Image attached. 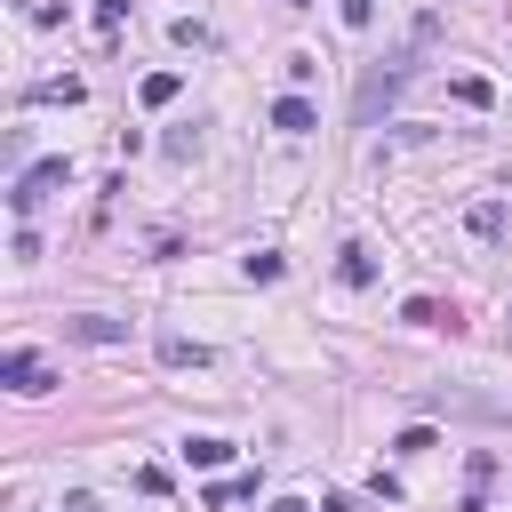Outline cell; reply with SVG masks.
Here are the masks:
<instances>
[{
  "instance_id": "9",
  "label": "cell",
  "mask_w": 512,
  "mask_h": 512,
  "mask_svg": "<svg viewBox=\"0 0 512 512\" xmlns=\"http://www.w3.org/2000/svg\"><path fill=\"white\" fill-rule=\"evenodd\" d=\"M136 96L160 112V104H176V96H184V72H144V80H136Z\"/></svg>"
},
{
  "instance_id": "13",
  "label": "cell",
  "mask_w": 512,
  "mask_h": 512,
  "mask_svg": "<svg viewBox=\"0 0 512 512\" xmlns=\"http://www.w3.org/2000/svg\"><path fill=\"white\" fill-rule=\"evenodd\" d=\"M240 272H248V280H280L288 264H280V248H248V256H240Z\"/></svg>"
},
{
  "instance_id": "12",
  "label": "cell",
  "mask_w": 512,
  "mask_h": 512,
  "mask_svg": "<svg viewBox=\"0 0 512 512\" xmlns=\"http://www.w3.org/2000/svg\"><path fill=\"white\" fill-rule=\"evenodd\" d=\"M80 96H88V88H80L72 72H56V80H40V88H32V104H80Z\"/></svg>"
},
{
  "instance_id": "2",
  "label": "cell",
  "mask_w": 512,
  "mask_h": 512,
  "mask_svg": "<svg viewBox=\"0 0 512 512\" xmlns=\"http://www.w3.org/2000/svg\"><path fill=\"white\" fill-rule=\"evenodd\" d=\"M0 384L24 392V400H40V392H56V368L40 352H0Z\"/></svg>"
},
{
  "instance_id": "15",
  "label": "cell",
  "mask_w": 512,
  "mask_h": 512,
  "mask_svg": "<svg viewBox=\"0 0 512 512\" xmlns=\"http://www.w3.org/2000/svg\"><path fill=\"white\" fill-rule=\"evenodd\" d=\"M336 16H344V24H352V32H368V24H376V0H344V8H336Z\"/></svg>"
},
{
  "instance_id": "17",
  "label": "cell",
  "mask_w": 512,
  "mask_h": 512,
  "mask_svg": "<svg viewBox=\"0 0 512 512\" xmlns=\"http://www.w3.org/2000/svg\"><path fill=\"white\" fill-rule=\"evenodd\" d=\"M264 512H312V504H304V496H272Z\"/></svg>"
},
{
  "instance_id": "18",
  "label": "cell",
  "mask_w": 512,
  "mask_h": 512,
  "mask_svg": "<svg viewBox=\"0 0 512 512\" xmlns=\"http://www.w3.org/2000/svg\"><path fill=\"white\" fill-rule=\"evenodd\" d=\"M64 512H104V504L96 496H64Z\"/></svg>"
},
{
  "instance_id": "19",
  "label": "cell",
  "mask_w": 512,
  "mask_h": 512,
  "mask_svg": "<svg viewBox=\"0 0 512 512\" xmlns=\"http://www.w3.org/2000/svg\"><path fill=\"white\" fill-rule=\"evenodd\" d=\"M288 8H312V0H288Z\"/></svg>"
},
{
  "instance_id": "1",
  "label": "cell",
  "mask_w": 512,
  "mask_h": 512,
  "mask_svg": "<svg viewBox=\"0 0 512 512\" xmlns=\"http://www.w3.org/2000/svg\"><path fill=\"white\" fill-rule=\"evenodd\" d=\"M56 184H72V160H64V152H56V160H32V168L8 184V208H16V216H32V208H40Z\"/></svg>"
},
{
  "instance_id": "4",
  "label": "cell",
  "mask_w": 512,
  "mask_h": 512,
  "mask_svg": "<svg viewBox=\"0 0 512 512\" xmlns=\"http://www.w3.org/2000/svg\"><path fill=\"white\" fill-rule=\"evenodd\" d=\"M272 128H280V136H312V128H320V112H312V104H304V96L288 88V96L272 104Z\"/></svg>"
},
{
  "instance_id": "8",
  "label": "cell",
  "mask_w": 512,
  "mask_h": 512,
  "mask_svg": "<svg viewBox=\"0 0 512 512\" xmlns=\"http://www.w3.org/2000/svg\"><path fill=\"white\" fill-rule=\"evenodd\" d=\"M184 464L216 472V464H232V440H216V432H192V440H184Z\"/></svg>"
},
{
  "instance_id": "6",
  "label": "cell",
  "mask_w": 512,
  "mask_h": 512,
  "mask_svg": "<svg viewBox=\"0 0 512 512\" xmlns=\"http://www.w3.org/2000/svg\"><path fill=\"white\" fill-rule=\"evenodd\" d=\"M160 368H208V344H200V336H176V328H168V336H160Z\"/></svg>"
},
{
  "instance_id": "11",
  "label": "cell",
  "mask_w": 512,
  "mask_h": 512,
  "mask_svg": "<svg viewBox=\"0 0 512 512\" xmlns=\"http://www.w3.org/2000/svg\"><path fill=\"white\" fill-rule=\"evenodd\" d=\"M400 320H408V328H456V312H440V296H408Z\"/></svg>"
},
{
  "instance_id": "7",
  "label": "cell",
  "mask_w": 512,
  "mask_h": 512,
  "mask_svg": "<svg viewBox=\"0 0 512 512\" xmlns=\"http://www.w3.org/2000/svg\"><path fill=\"white\" fill-rule=\"evenodd\" d=\"M464 232L472 240H504V200H472L464 208Z\"/></svg>"
},
{
  "instance_id": "5",
  "label": "cell",
  "mask_w": 512,
  "mask_h": 512,
  "mask_svg": "<svg viewBox=\"0 0 512 512\" xmlns=\"http://www.w3.org/2000/svg\"><path fill=\"white\" fill-rule=\"evenodd\" d=\"M336 280H344V288H368V280H376V256H368L360 240H344V248H336Z\"/></svg>"
},
{
  "instance_id": "14",
  "label": "cell",
  "mask_w": 512,
  "mask_h": 512,
  "mask_svg": "<svg viewBox=\"0 0 512 512\" xmlns=\"http://www.w3.org/2000/svg\"><path fill=\"white\" fill-rule=\"evenodd\" d=\"M392 448H400V456H424V448H440V432H432V424H408Z\"/></svg>"
},
{
  "instance_id": "10",
  "label": "cell",
  "mask_w": 512,
  "mask_h": 512,
  "mask_svg": "<svg viewBox=\"0 0 512 512\" xmlns=\"http://www.w3.org/2000/svg\"><path fill=\"white\" fill-rule=\"evenodd\" d=\"M448 96H456L464 112H488V104H496V88H488L480 72H456V80H448Z\"/></svg>"
},
{
  "instance_id": "16",
  "label": "cell",
  "mask_w": 512,
  "mask_h": 512,
  "mask_svg": "<svg viewBox=\"0 0 512 512\" xmlns=\"http://www.w3.org/2000/svg\"><path fill=\"white\" fill-rule=\"evenodd\" d=\"M96 24H104V32H120V24H128V0H96Z\"/></svg>"
},
{
  "instance_id": "3",
  "label": "cell",
  "mask_w": 512,
  "mask_h": 512,
  "mask_svg": "<svg viewBox=\"0 0 512 512\" xmlns=\"http://www.w3.org/2000/svg\"><path fill=\"white\" fill-rule=\"evenodd\" d=\"M72 344H128V320H104V312H72L64 320Z\"/></svg>"
}]
</instances>
